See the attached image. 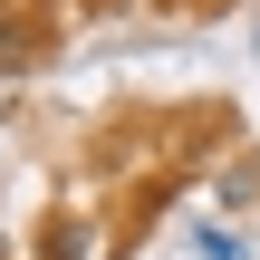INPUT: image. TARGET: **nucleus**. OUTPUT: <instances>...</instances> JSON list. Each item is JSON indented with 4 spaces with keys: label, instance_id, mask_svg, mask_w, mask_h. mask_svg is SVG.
<instances>
[{
    "label": "nucleus",
    "instance_id": "1",
    "mask_svg": "<svg viewBox=\"0 0 260 260\" xmlns=\"http://www.w3.org/2000/svg\"><path fill=\"white\" fill-rule=\"evenodd\" d=\"M212 193H222V212H251V203H260V164H232Z\"/></svg>",
    "mask_w": 260,
    "mask_h": 260
},
{
    "label": "nucleus",
    "instance_id": "2",
    "mask_svg": "<svg viewBox=\"0 0 260 260\" xmlns=\"http://www.w3.org/2000/svg\"><path fill=\"white\" fill-rule=\"evenodd\" d=\"M203 260H251V251H241V241H232V232L212 222V232H203Z\"/></svg>",
    "mask_w": 260,
    "mask_h": 260
},
{
    "label": "nucleus",
    "instance_id": "3",
    "mask_svg": "<svg viewBox=\"0 0 260 260\" xmlns=\"http://www.w3.org/2000/svg\"><path fill=\"white\" fill-rule=\"evenodd\" d=\"M193 10H222V0H193Z\"/></svg>",
    "mask_w": 260,
    "mask_h": 260
}]
</instances>
